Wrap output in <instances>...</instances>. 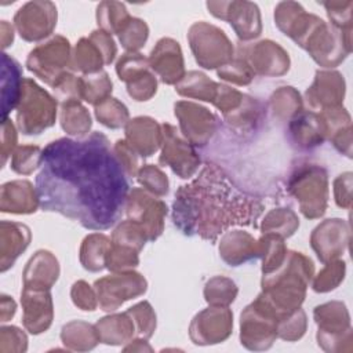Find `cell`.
<instances>
[{"label":"cell","instance_id":"6da1fadb","mask_svg":"<svg viewBox=\"0 0 353 353\" xmlns=\"http://www.w3.org/2000/svg\"><path fill=\"white\" fill-rule=\"evenodd\" d=\"M125 175L103 134L92 132L77 141L57 139L43 150L36 178L40 205L87 229L105 230L117 222L125 208Z\"/></svg>","mask_w":353,"mask_h":353},{"label":"cell","instance_id":"7a4b0ae2","mask_svg":"<svg viewBox=\"0 0 353 353\" xmlns=\"http://www.w3.org/2000/svg\"><path fill=\"white\" fill-rule=\"evenodd\" d=\"M262 204L232 185L222 170L208 165L175 194L174 223L185 234L214 241L233 225H254Z\"/></svg>","mask_w":353,"mask_h":353},{"label":"cell","instance_id":"3957f363","mask_svg":"<svg viewBox=\"0 0 353 353\" xmlns=\"http://www.w3.org/2000/svg\"><path fill=\"white\" fill-rule=\"evenodd\" d=\"M313 269V262L306 255L290 251L274 272L263 274L259 296L273 310L279 321L301 307Z\"/></svg>","mask_w":353,"mask_h":353},{"label":"cell","instance_id":"277c9868","mask_svg":"<svg viewBox=\"0 0 353 353\" xmlns=\"http://www.w3.org/2000/svg\"><path fill=\"white\" fill-rule=\"evenodd\" d=\"M321 66L338 65L350 52V32H342L313 15L307 32L296 43Z\"/></svg>","mask_w":353,"mask_h":353},{"label":"cell","instance_id":"5b68a950","mask_svg":"<svg viewBox=\"0 0 353 353\" xmlns=\"http://www.w3.org/2000/svg\"><path fill=\"white\" fill-rule=\"evenodd\" d=\"M57 101L32 79H23L17 105V125L25 135H37L55 123Z\"/></svg>","mask_w":353,"mask_h":353},{"label":"cell","instance_id":"8992f818","mask_svg":"<svg viewBox=\"0 0 353 353\" xmlns=\"http://www.w3.org/2000/svg\"><path fill=\"white\" fill-rule=\"evenodd\" d=\"M288 190L306 218L316 219L325 212L328 179L325 170L320 165L305 164L296 168L290 176Z\"/></svg>","mask_w":353,"mask_h":353},{"label":"cell","instance_id":"52a82bcc","mask_svg":"<svg viewBox=\"0 0 353 353\" xmlns=\"http://www.w3.org/2000/svg\"><path fill=\"white\" fill-rule=\"evenodd\" d=\"M188 40L196 62L205 69L222 68L233 59V46L225 32L204 21L190 26Z\"/></svg>","mask_w":353,"mask_h":353},{"label":"cell","instance_id":"ba28073f","mask_svg":"<svg viewBox=\"0 0 353 353\" xmlns=\"http://www.w3.org/2000/svg\"><path fill=\"white\" fill-rule=\"evenodd\" d=\"M28 69L54 87L72 68L70 44L63 36H54L34 47L26 59Z\"/></svg>","mask_w":353,"mask_h":353},{"label":"cell","instance_id":"9c48e42d","mask_svg":"<svg viewBox=\"0 0 353 353\" xmlns=\"http://www.w3.org/2000/svg\"><path fill=\"white\" fill-rule=\"evenodd\" d=\"M277 316L261 296H256L240 317L241 343L251 350L269 349L277 338Z\"/></svg>","mask_w":353,"mask_h":353},{"label":"cell","instance_id":"30bf717a","mask_svg":"<svg viewBox=\"0 0 353 353\" xmlns=\"http://www.w3.org/2000/svg\"><path fill=\"white\" fill-rule=\"evenodd\" d=\"M146 287L145 277L132 270L116 272L97 280L94 284L98 305L105 312H113L125 301L142 295Z\"/></svg>","mask_w":353,"mask_h":353},{"label":"cell","instance_id":"8fae6325","mask_svg":"<svg viewBox=\"0 0 353 353\" xmlns=\"http://www.w3.org/2000/svg\"><path fill=\"white\" fill-rule=\"evenodd\" d=\"M128 219L138 223L149 240H156L164 229L167 205L146 189L134 188L125 200Z\"/></svg>","mask_w":353,"mask_h":353},{"label":"cell","instance_id":"7c38bea8","mask_svg":"<svg viewBox=\"0 0 353 353\" xmlns=\"http://www.w3.org/2000/svg\"><path fill=\"white\" fill-rule=\"evenodd\" d=\"M116 72L119 79L125 81L127 92L135 101H148L156 94V74L150 69L149 59L142 54H123L116 63Z\"/></svg>","mask_w":353,"mask_h":353},{"label":"cell","instance_id":"4fadbf2b","mask_svg":"<svg viewBox=\"0 0 353 353\" xmlns=\"http://www.w3.org/2000/svg\"><path fill=\"white\" fill-rule=\"evenodd\" d=\"M210 12L232 25L240 40L248 41L258 37L262 32L261 12L251 1H208Z\"/></svg>","mask_w":353,"mask_h":353},{"label":"cell","instance_id":"5bb4252c","mask_svg":"<svg viewBox=\"0 0 353 353\" xmlns=\"http://www.w3.org/2000/svg\"><path fill=\"white\" fill-rule=\"evenodd\" d=\"M161 131L163 149L159 163L168 165L181 178L193 176L200 165V157L194 146L185 137H181L171 124H163Z\"/></svg>","mask_w":353,"mask_h":353},{"label":"cell","instance_id":"9a60e30c","mask_svg":"<svg viewBox=\"0 0 353 353\" xmlns=\"http://www.w3.org/2000/svg\"><path fill=\"white\" fill-rule=\"evenodd\" d=\"M14 23L23 40H43L52 33L57 25V7L47 0L29 1L17 11Z\"/></svg>","mask_w":353,"mask_h":353},{"label":"cell","instance_id":"2e32d148","mask_svg":"<svg viewBox=\"0 0 353 353\" xmlns=\"http://www.w3.org/2000/svg\"><path fill=\"white\" fill-rule=\"evenodd\" d=\"M174 109L182 135L193 146L201 148L207 145L216 131V117L207 108L186 101L176 102Z\"/></svg>","mask_w":353,"mask_h":353},{"label":"cell","instance_id":"e0dca14e","mask_svg":"<svg viewBox=\"0 0 353 353\" xmlns=\"http://www.w3.org/2000/svg\"><path fill=\"white\" fill-rule=\"evenodd\" d=\"M233 327V314L228 306H210L190 323V339L196 345H212L225 341Z\"/></svg>","mask_w":353,"mask_h":353},{"label":"cell","instance_id":"ac0fdd59","mask_svg":"<svg viewBox=\"0 0 353 353\" xmlns=\"http://www.w3.org/2000/svg\"><path fill=\"white\" fill-rule=\"evenodd\" d=\"M239 57L248 63L254 74L280 76L290 68L288 54L272 40H262L244 48L240 46Z\"/></svg>","mask_w":353,"mask_h":353},{"label":"cell","instance_id":"d6986e66","mask_svg":"<svg viewBox=\"0 0 353 353\" xmlns=\"http://www.w3.org/2000/svg\"><path fill=\"white\" fill-rule=\"evenodd\" d=\"M313 314L319 325V345L324 350H335V343L342 342L343 334L350 332L346 306L342 302H328L317 306Z\"/></svg>","mask_w":353,"mask_h":353},{"label":"cell","instance_id":"ffe728a7","mask_svg":"<svg viewBox=\"0 0 353 353\" xmlns=\"http://www.w3.org/2000/svg\"><path fill=\"white\" fill-rule=\"evenodd\" d=\"M349 241V228L338 218L325 219L321 222L310 236L312 248L316 251L319 259L324 263L338 259Z\"/></svg>","mask_w":353,"mask_h":353},{"label":"cell","instance_id":"44dd1931","mask_svg":"<svg viewBox=\"0 0 353 353\" xmlns=\"http://www.w3.org/2000/svg\"><path fill=\"white\" fill-rule=\"evenodd\" d=\"M22 321L30 334L44 332L52 321V299L50 290L23 287L21 294Z\"/></svg>","mask_w":353,"mask_h":353},{"label":"cell","instance_id":"7402d4cb","mask_svg":"<svg viewBox=\"0 0 353 353\" xmlns=\"http://www.w3.org/2000/svg\"><path fill=\"white\" fill-rule=\"evenodd\" d=\"M149 65L165 84H176L183 76V57L178 41L164 37L157 41L149 57Z\"/></svg>","mask_w":353,"mask_h":353},{"label":"cell","instance_id":"603a6c76","mask_svg":"<svg viewBox=\"0 0 353 353\" xmlns=\"http://www.w3.org/2000/svg\"><path fill=\"white\" fill-rule=\"evenodd\" d=\"M345 95L343 76L338 72L321 70L316 73L313 84L306 91V101L312 109H331L341 106Z\"/></svg>","mask_w":353,"mask_h":353},{"label":"cell","instance_id":"cb8c5ba5","mask_svg":"<svg viewBox=\"0 0 353 353\" xmlns=\"http://www.w3.org/2000/svg\"><path fill=\"white\" fill-rule=\"evenodd\" d=\"M125 141L137 154L149 157L161 146V125L148 116H139L128 120L125 124Z\"/></svg>","mask_w":353,"mask_h":353},{"label":"cell","instance_id":"d4e9b609","mask_svg":"<svg viewBox=\"0 0 353 353\" xmlns=\"http://www.w3.org/2000/svg\"><path fill=\"white\" fill-rule=\"evenodd\" d=\"M40 205L37 189L29 181H10L0 189V210L11 214H32Z\"/></svg>","mask_w":353,"mask_h":353},{"label":"cell","instance_id":"484cf974","mask_svg":"<svg viewBox=\"0 0 353 353\" xmlns=\"http://www.w3.org/2000/svg\"><path fill=\"white\" fill-rule=\"evenodd\" d=\"M30 243V230L19 222H0V269H10L17 258L28 248Z\"/></svg>","mask_w":353,"mask_h":353},{"label":"cell","instance_id":"4316f807","mask_svg":"<svg viewBox=\"0 0 353 353\" xmlns=\"http://www.w3.org/2000/svg\"><path fill=\"white\" fill-rule=\"evenodd\" d=\"M259 252V241L243 230H228L219 241L221 258L230 266L258 258Z\"/></svg>","mask_w":353,"mask_h":353},{"label":"cell","instance_id":"83f0119b","mask_svg":"<svg viewBox=\"0 0 353 353\" xmlns=\"http://www.w3.org/2000/svg\"><path fill=\"white\" fill-rule=\"evenodd\" d=\"M292 142L302 149L320 145L327 138V127L320 114L301 112L290 120L288 125Z\"/></svg>","mask_w":353,"mask_h":353},{"label":"cell","instance_id":"f1b7e54d","mask_svg":"<svg viewBox=\"0 0 353 353\" xmlns=\"http://www.w3.org/2000/svg\"><path fill=\"white\" fill-rule=\"evenodd\" d=\"M22 276L23 287L51 290L59 276L58 261L50 251L40 250L29 259Z\"/></svg>","mask_w":353,"mask_h":353},{"label":"cell","instance_id":"f546056e","mask_svg":"<svg viewBox=\"0 0 353 353\" xmlns=\"http://www.w3.org/2000/svg\"><path fill=\"white\" fill-rule=\"evenodd\" d=\"M22 70L19 63L8 54L1 55V109L3 119L17 108L22 92Z\"/></svg>","mask_w":353,"mask_h":353},{"label":"cell","instance_id":"4dcf8cb0","mask_svg":"<svg viewBox=\"0 0 353 353\" xmlns=\"http://www.w3.org/2000/svg\"><path fill=\"white\" fill-rule=\"evenodd\" d=\"M95 327L99 334L101 342L106 345H120L124 342H131L134 334H137L135 324L127 312L103 317L95 324Z\"/></svg>","mask_w":353,"mask_h":353},{"label":"cell","instance_id":"1f68e13d","mask_svg":"<svg viewBox=\"0 0 353 353\" xmlns=\"http://www.w3.org/2000/svg\"><path fill=\"white\" fill-rule=\"evenodd\" d=\"M219 84L212 81L204 73L200 72H189L186 73L175 85V91L188 98L201 99L207 102H212L216 98Z\"/></svg>","mask_w":353,"mask_h":353},{"label":"cell","instance_id":"d6a6232c","mask_svg":"<svg viewBox=\"0 0 353 353\" xmlns=\"http://www.w3.org/2000/svg\"><path fill=\"white\" fill-rule=\"evenodd\" d=\"M106 65L105 57L91 37L80 39L72 54V69L85 74L97 73Z\"/></svg>","mask_w":353,"mask_h":353},{"label":"cell","instance_id":"836d02e7","mask_svg":"<svg viewBox=\"0 0 353 353\" xmlns=\"http://www.w3.org/2000/svg\"><path fill=\"white\" fill-rule=\"evenodd\" d=\"M112 240L99 233H92L83 240L80 248V262L90 272H99L106 268V255Z\"/></svg>","mask_w":353,"mask_h":353},{"label":"cell","instance_id":"e575fe53","mask_svg":"<svg viewBox=\"0 0 353 353\" xmlns=\"http://www.w3.org/2000/svg\"><path fill=\"white\" fill-rule=\"evenodd\" d=\"M61 339L72 350H90L101 342L97 327L79 320L63 325Z\"/></svg>","mask_w":353,"mask_h":353},{"label":"cell","instance_id":"d590c367","mask_svg":"<svg viewBox=\"0 0 353 353\" xmlns=\"http://www.w3.org/2000/svg\"><path fill=\"white\" fill-rule=\"evenodd\" d=\"M59 117L63 131L72 137H84L91 128V116L79 99L62 102Z\"/></svg>","mask_w":353,"mask_h":353},{"label":"cell","instance_id":"8d00e7d4","mask_svg":"<svg viewBox=\"0 0 353 353\" xmlns=\"http://www.w3.org/2000/svg\"><path fill=\"white\" fill-rule=\"evenodd\" d=\"M299 226L296 214L290 208H274L266 214L261 229L263 234H273L281 239L290 237Z\"/></svg>","mask_w":353,"mask_h":353},{"label":"cell","instance_id":"74e56055","mask_svg":"<svg viewBox=\"0 0 353 353\" xmlns=\"http://www.w3.org/2000/svg\"><path fill=\"white\" fill-rule=\"evenodd\" d=\"M270 109L276 119L291 120L302 112V99L294 87H280L270 97Z\"/></svg>","mask_w":353,"mask_h":353},{"label":"cell","instance_id":"f35d334b","mask_svg":"<svg viewBox=\"0 0 353 353\" xmlns=\"http://www.w3.org/2000/svg\"><path fill=\"white\" fill-rule=\"evenodd\" d=\"M112 92V81L106 72L85 74L80 77V99L92 103L94 106L109 98Z\"/></svg>","mask_w":353,"mask_h":353},{"label":"cell","instance_id":"ab89813d","mask_svg":"<svg viewBox=\"0 0 353 353\" xmlns=\"http://www.w3.org/2000/svg\"><path fill=\"white\" fill-rule=\"evenodd\" d=\"M259 241V258H262V273L274 272L285 259L287 247L284 239L273 234H262Z\"/></svg>","mask_w":353,"mask_h":353},{"label":"cell","instance_id":"60d3db41","mask_svg":"<svg viewBox=\"0 0 353 353\" xmlns=\"http://www.w3.org/2000/svg\"><path fill=\"white\" fill-rule=\"evenodd\" d=\"M130 14L123 3L119 1H102L97 7V21L102 30L119 33L123 25L130 19Z\"/></svg>","mask_w":353,"mask_h":353},{"label":"cell","instance_id":"b9f144b4","mask_svg":"<svg viewBox=\"0 0 353 353\" xmlns=\"http://www.w3.org/2000/svg\"><path fill=\"white\" fill-rule=\"evenodd\" d=\"M237 295L234 281L223 276L210 279L204 287V298L210 306H229Z\"/></svg>","mask_w":353,"mask_h":353},{"label":"cell","instance_id":"7bdbcfd3","mask_svg":"<svg viewBox=\"0 0 353 353\" xmlns=\"http://www.w3.org/2000/svg\"><path fill=\"white\" fill-rule=\"evenodd\" d=\"M259 110H261L259 103L254 98L244 95L241 105L237 109H234L223 116L232 128L240 130V131H247L250 128H254L255 124L258 123Z\"/></svg>","mask_w":353,"mask_h":353},{"label":"cell","instance_id":"ee69618b","mask_svg":"<svg viewBox=\"0 0 353 353\" xmlns=\"http://www.w3.org/2000/svg\"><path fill=\"white\" fill-rule=\"evenodd\" d=\"M95 116L101 124L109 128H120L128 123V109L116 98H106L95 105Z\"/></svg>","mask_w":353,"mask_h":353},{"label":"cell","instance_id":"f6af8a7d","mask_svg":"<svg viewBox=\"0 0 353 353\" xmlns=\"http://www.w3.org/2000/svg\"><path fill=\"white\" fill-rule=\"evenodd\" d=\"M43 150L36 145L18 146L11 154V168L17 174L29 175L41 165Z\"/></svg>","mask_w":353,"mask_h":353},{"label":"cell","instance_id":"bcb514c9","mask_svg":"<svg viewBox=\"0 0 353 353\" xmlns=\"http://www.w3.org/2000/svg\"><path fill=\"white\" fill-rule=\"evenodd\" d=\"M117 34L121 46L128 52H137L146 43L149 36V28L145 21L131 17L123 25V28Z\"/></svg>","mask_w":353,"mask_h":353},{"label":"cell","instance_id":"7dc6e473","mask_svg":"<svg viewBox=\"0 0 353 353\" xmlns=\"http://www.w3.org/2000/svg\"><path fill=\"white\" fill-rule=\"evenodd\" d=\"M148 240L145 230L131 219L123 221L112 234V243L130 247L137 251H141Z\"/></svg>","mask_w":353,"mask_h":353},{"label":"cell","instance_id":"c3c4849f","mask_svg":"<svg viewBox=\"0 0 353 353\" xmlns=\"http://www.w3.org/2000/svg\"><path fill=\"white\" fill-rule=\"evenodd\" d=\"M138 254L139 251L134 248L110 243V248L106 255V268L113 273L132 270L139 262Z\"/></svg>","mask_w":353,"mask_h":353},{"label":"cell","instance_id":"681fc988","mask_svg":"<svg viewBox=\"0 0 353 353\" xmlns=\"http://www.w3.org/2000/svg\"><path fill=\"white\" fill-rule=\"evenodd\" d=\"M127 313L131 316L134 324H135V331L139 338L148 339L152 336L154 328H156V314L149 305V302L143 301L127 310Z\"/></svg>","mask_w":353,"mask_h":353},{"label":"cell","instance_id":"f907efd6","mask_svg":"<svg viewBox=\"0 0 353 353\" xmlns=\"http://www.w3.org/2000/svg\"><path fill=\"white\" fill-rule=\"evenodd\" d=\"M139 183L154 196H165L168 192L167 175L153 164H145L138 171Z\"/></svg>","mask_w":353,"mask_h":353},{"label":"cell","instance_id":"816d5d0a","mask_svg":"<svg viewBox=\"0 0 353 353\" xmlns=\"http://www.w3.org/2000/svg\"><path fill=\"white\" fill-rule=\"evenodd\" d=\"M345 262L343 261H330L327 266L314 277L313 290L316 292H327L334 290L345 276Z\"/></svg>","mask_w":353,"mask_h":353},{"label":"cell","instance_id":"f5cc1de1","mask_svg":"<svg viewBox=\"0 0 353 353\" xmlns=\"http://www.w3.org/2000/svg\"><path fill=\"white\" fill-rule=\"evenodd\" d=\"M218 76L226 81H230L239 85H247L251 83L255 74L248 66V63L243 58L237 57L232 59V62H229L228 65L219 68Z\"/></svg>","mask_w":353,"mask_h":353},{"label":"cell","instance_id":"db71d44e","mask_svg":"<svg viewBox=\"0 0 353 353\" xmlns=\"http://www.w3.org/2000/svg\"><path fill=\"white\" fill-rule=\"evenodd\" d=\"M306 330V314L299 307L290 316L284 317L277 324V336L285 341H296L299 339Z\"/></svg>","mask_w":353,"mask_h":353},{"label":"cell","instance_id":"11a10c76","mask_svg":"<svg viewBox=\"0 0 353 353\" xmlns=\"http://www.w3.org/2000/svg\"><path fill=\"white\" fill-rule=\"evenodd\" d=\"M331 19V25L342 32H350L352 1H327L323 3Z\"/></svg>","mask_w":353,"mask_h":353},{"label":"cell","instance_id":"9f6ffc18","mask_svg":"<svg viewBox=\"0 0 353 353\" xmlns=\"http://www.w3.org/2000/svg\"><path fill=\"white\" fill-rule=\"evenodd\" d=\"M28 347V338L18 327H1L0 330V352H25Z\"/></svg>","mask_w":353,"mask_h":353},{"label":"cell","instance_id":"6f0895ef","mask_svg":"<svg viewBox=\"0 0 353 353\" xmlns=\"http://www.w3.org/2000/svg\"><path fill=\"white\" fill-rule=\"evenodd\" d=\"M70 296L73 303L81 310H95L98 305L95 288H91L84 280H79L72 285Z\"/></svg>","mask_w":353,"mask_h":353},{"label":"cell","instance_id":"680465c9","mask_svg":"<svg viewBox=\"0 0 353 353\" xmlns=\"http://www.w3.org/2000/svg\"><path fill=\"white\" fill-rule=\"evenodd\" d=\"M114 154L119 159L121 167L124 168L125 174L128 176H134L135 174H138V157L135 150L128 145V142L125 139H120L116 142L114 148Z\"/></svg>","mask_w":353,"mask_h":353},{"label":"cell","instance_id":"91938a15","mask_svg":"<svg viewBox=\"0 0 353 353\" xmlns=\"http://www.w3.org/2000/svg\"><path fill=\"white\" fill-rule=\"evenodd\" d=\"M17 145V130L11 119H3L1 125V161L6 164L7 159L12 154Z\"/></svg>","mask_w":353,"mask_h":353},{"label":"cell","instance_id":"94428289","mask_svg":"<svg viewBox=\"0 0 353 353\" xmlns=\"http://www.w3.org/2000/svg\"><path fill=\"white\" fill-rule=\"evenodd\" d=\"M350 188H352V174L350 172L339 175L335 179L334 194H335V201L339 207H343V208L350 207V203H352Z\"/></svg>","mask_w":353,"mask_h":353},{"label":"cell","instance_id":"6125c7cd","mask_svg":"<svg viewBox=\"0 0 353 353\" xmlns=\"http://www.w3.org/2000/svg\"><path fill=\"white\" fill-rule=\"evenodd\" d=\"M90 37L98 44V47L101 48L103 57H105V61H106V65L112 63L114 57H116V44H114V40L112 39V36L102 30V29H98V30H94Z\"/></svg>","mask_w":353,"mask_h":353},{"label":"cell","instance_id":"be15d7a7","mask_svg":"<svg viewBox=\"0 0 353 353\" xmlns=\"http://www.w3.org/2000/svg\"><path fill=\"white\" fill-rule=\"evenodd\" d=\"M0 319L1 321H8L14 314H15V310H17V305L14 302V299L8 295H1V303H0Z\"/></svg>","mask_w":353,"mask_h":353},{"label":"cell","instance_id":"e7e4bbea","mask_svg":"<svg viewBox=\"0 0 353 353\" xmlns=\"http://www.w3.org/2000/svg\"><path fill=\"white\" fill-rule=\"evenodd\" d=\"M0 39L3 48H7L14 41V29L7 21H1L0 23Z\"/></svg>","mask_w":353,"mask_h":353}]
</instances>
